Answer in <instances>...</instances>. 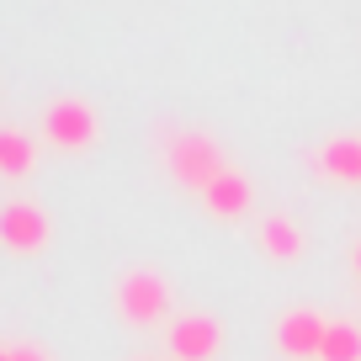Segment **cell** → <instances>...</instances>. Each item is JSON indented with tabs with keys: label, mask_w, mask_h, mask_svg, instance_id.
<instances>
[{
	"label": "cell",
	"mask_w": 361,
	"mask_h": 361,
	"mask_svg": "<svg viewBox=\"0 0 361 361\" xmlns=\"http://www.w3.org/2000/svg\"><path fill=\"white\" fill-rule=\"evenodd\" d=\"M319 361H361V329L345 324V319H335V324H329V335H324Z\"/></svg>",
	"instance_id": "11"
},
{
	"label": "cell",
	"mask_w": 361,
	"mask_h": 361,
	"mask_svg": "<svg viewBox=\"0 0 361 361\" xmlns=\"http://www.w3.org/2000/svg\"><path fill=\"white\" fill-rule=\"evenodd\" d=\"M43 133H48V144H59V149H90V144H96V112H90L80 96L48 102Z\"/></svg>",
	"instance_id": "3"
},
{
	"label": "cell",
	"mask_w": 361,
	"mask_h": 361,
	"mask_svg": "<svg viewBox=\"0 0 361 361\" xmlns=\"http://www.w3.org/2000/svg\"><path fill=\"white\" fill-rule=\"evenodd\" d=\"M202 202L213 207L218 218H239V213L250 207V180L239 176V170H224V176H218L213 186L202 192Z\"/></svg>",
	"instance_id": "8"
},
{
	"label": "cell",
	"mask_w": 361,
	"mask_h": 361,
	"mask_svg": "<svg viewBox=\"0 0 361 361\" xmlns=\"http://www.w3.org/2000/svg\"><path fill=\"white\" fill-rule=\"evenodd\" d=\"M165 159H170V176H176L180 186H192V192H207V186L228 170L224 149H218L207 133H170L165 138Z\"/></svg>",
	"instance_id": "1"
},
{
	"label": "cell",
	"mask_w": 361,
	"mask_h": 361,
	"mask_svg": "<svg viewBox=\"0 0 361 361\" xmlns=\"http://www.w3.org/2000/svg\"><path fill=\"white\" fill-rule=\"evenodd\" d=\"M32 165H37L32 138H27L22 128H0V176L22 180V176H32Z\"/></svg>",
	"instance_id": "9"
},
{
	"label": "cell",
	"mask_w": 361,
	"mask_h": 361,
	"mask_svg": "<svg viewBox=\"0 0 361 361\" xmlns=\"http://www.w3.org/2000/svg\"><path fill=\"white\" fill-rule=\"evenodd\" d=\"M356 271H361V245H356Z\"/></svg>",
	"instance_id": "13"
},
{
	"label": "cell",
	"mask_w": 361,
	"mask_h": 361,
	"mask_svg": "<svg viewBox=\"0 0 361 361\" xmlns=\"http://www.w3.org/2000/svg\"><path fill=\"white\" fill-rule=\"evenodd\" d=\"M218 345H224V329L207 314H192V319H176V324H170V356L176 361H213Z\"/></svg>",
	"instance_id": "5"
},
{
	"label": "cell",
	"mask_w": 361,
	"mask_h": 361,
	"mask_svg": "<svg viewBox=\"0 0 361 361\" xmlns=\"http://www.w3.org/2000/svg\"><path fill=\"white\" fill-rule=\"evenodd\" d=\"M324 335H329V319H319L314 308H298V314H287L282 324H276V345H282L287 356H319V350H324Z\"/></svg>",
	"instance_id": "6"
},
{
	"label": "cell",
	"mask_w": 361,
	"mask_h": 361,
	"mask_svg": "<svg viewBox=\"0 0 361 361\" xmlns=\"http://www.w3.org/2000/svg\"><path fill=\"white\" fill-rule=\"evenodd\" d=\"M260 245L276 260H298L303 255V228H298L293 218H266V224H260Z\"/></svg>",
	"instance_id": "10"
},
{
	"label": "cell",
	"mask_w": 361,
	"mask_h": 361,
	"mask_svg": "<svg viewBox=\"0 0 361 361\" xmlns=\"http://www.w3.org/2000/svg\"><path fill=\"white\" fill-rule=\"evenodd\" d=\"M0 361H54V356H48L43 345H22V340L6 345V340H0Z\"/></svg>",
	"instance_id": "12"
},
{
	"label": "cell",
	"mask_w": 361,
	"mask_h": 361,
	"mask_svg": "<svg viewBox=\"0 0 361 361\" xmlns=\"http://www.w3.org/2000/svg\"><path fill=\"white\" fill-rule=\"evenodd\" d=\"M117 308H123V319H133V324H154V319H165L170 314L165 276H154V271H128L123 282H117Z\"/></svg>",
	"instance_id": "2"
},
{
	"label": "cell",
	"mask_w": 361,
	"mask_h": 361,
	"mask_svg": "<svg viewBox=\"0 0 361 361\" xmlns=\"http://www.w3.org/2000/svg\"><path fill=\"white\" fill-rule=\"evenodd\" d=\"M314 165L324 170L329 180H345V186H356V180H361V144H356V138H329V144L314 154Z\"/></svg>",
	"instance_id": "7"
},
{
	"label": "cell",
	"mask_w": 361,
	"mask_h": 361,
	"mask_svg": "<svg viewBox=\"0 0 361 361\" xmlns=\"http://www.w3.org/2000/svg\"><path fill=\"white\" fill-rule=\"evenodd\" d=\"M48 213L37 202H6L0 207V245L16 250V255H32V250L48 245Z\"/></svg>",
	"instance_id": "4"
}]
</instances>
